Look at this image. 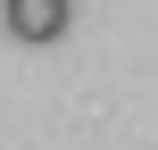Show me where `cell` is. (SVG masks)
Listing matches in <instances>:
<instances>
[{"mask_svg":"<svg viewBox=\"0 0 158 150\" xmlns=\"http://www.w3.org/2000/svg\"><path fill=\"white\" fill-rule=\"evenodd\" d=\"M0 25L8 42H58L75 25V0H0Z\"/></svg>","mask_w":158,"mask_h":150,"instance_id":"1","label":"cell"}]
</instances>
